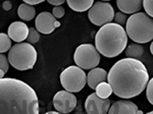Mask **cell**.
I'll return each mask as SVG.
<instances>
[{
  "label": "cell",
  "mask_w": 153,
  "mask_h": 114,
  "mask_svg": "<svg viewBox=\"0 0 153 114\" xmlns=\"http://www.w3.org/2000/svg\"><path fill=\"white\" fill-rule=\"evenodd\" d=\"M112 93L122 99L140 95L149 81L147 67L139 59L124 58L114 63L107 73Z\"/></svg>",
  "instance_id": "obj_1"
},
{
  "label": "cell",
  "mask_w": 153,
  "mask_h": 114,
  "mask_svg": "<svg viewBox=\"0 0 153 114\" xmlns=\"http://www.w3.org/2000/svg\"><path fill=\"white\" fill-rule=\"evenodd\" d=\"M0 114H39V100L35 90L18 78H1Z\"/></svg>",
  "instance_id": "obj_2"
},
{
  "label": "cell",
  "mask_w": 153,
  "mask_h": 114,
  "mask_svg": "<svg viewBox=\"0 0 153 114\" xmlns=\"http://www.w3.org/2000/svg\"><path fill=\"white\" fill-rule=\"evenodd\" d=\"M128 36L123 26L110 23L98 30L95 36V48L103 56L117 57L126 49Z\"/></svg>",
  "instance_id": "obj_3"
},
{
  "label": "cell",
  "mask_w": 153,
  "mask_h": 114,
  "mask_svg": "<svg viewBox=\"0 0 153 114\" xmlns=\"http://www.w3.org/2000/svg\"><path fill=\"white\" fill-rule=\"evenodd\" d=\"M126 34L137 44H145L153 39V19L144 12H137L128 17Z\"/></svg>",
  "instance_id": "obj_4"
},
{
  "label": "cell",
  "mask_w": 153,
  "mask_h": 114,
  "mask_svg": "<svg viewBox=\"0 0 153 114\" xmlns=\"http://www.w3.org/2000/svg\"><path fill=\"white\" fill-rule=\"evenodd\" d=\"M8 62L18 70L32 69L37 61V51L29 43H18L8 52Z\"/></svg>",
  "instance_id": "obj_5"
},
{
  "label": "cell",
  "mask_w": 153,
  "mask_h": 114,
  "mask_svg": "<svg viewBox=\"0 0 153 114\" xmlns=\"http://www.w3.org/2000/svg\"><path fill=\"white\" fill-rule=\"evenodd\" d=\"M60 83L65 91L78 93L87 84V74L78 66H68L60 73Z\"/></svg>",
  "instance_id": "obj_6"
},
{
  "label": "cell",
  "mask_w": 153,
  "mask_h": 114,
  "mask_svg": "<svg viewBox=\"0 0 153 114\" xmlns=\"http://www.w3.org/2000/svg\"><path fill=\"white\" fill-rule=\"evenodd\" d=\"M100 53L92 44H82L76 49L74 60L76 66L84 69L95 68L100 63Z\"/></svg>",
  "instance_id": "obj_7"
},
{
  "label": "cell",
  "mask_w": 153,
  "mask_h": 114,
  "mask_svg": "<svg viewBox=\"0 0 153 114\" xmlns=\"http://www.w3.org/2000/svg\"><path fill=\"white\" fill-rule=\"evenodd\" d=\"M88 17L93 24L102 27L104 24H110L113 21L114 9L109 2H94L92 7L88 10Z\"/></svg>",
  "instance_id": "obj_8"
},
{
  "label": "cell",
  "mask_w": 153,
  "mask_h": 114,
  "mask_svg": "<svg viewBox=\"0 0 153 114\" xmlns=\"http://www.w3.org/2000/svg\"><path fill=\"white\" fill-rule=\"evenodd\" d=\"M53 106L59 113H70L76 106V97L65 90L59 91L53 97Z\"/></svg>",
  "instance_id": "obj_9"
},
{
  "label": "cell",
  "mask_w": 153,
  "mask_h": 114,
  "mask_svg": "<svg viewBox=\"0 0 153 114\" xmlns=\"http://www.w3.org/2000/svg\"><path fill=\"white\" fill-rule=\"evenodd\" d=\"M35 26L39 33L49 35L53 33L56 28L60 27V23L57 21V19L52 16V13L48 11H43L36 17Z\"/></svg>",
  "instance_id": "obj_10"
},
{
  "label": "cell",
  "mask_w": 153,
  "mask_h": 114,
  "mask_svg": "<svg viewBox=\"0 0 153 114\" xmlns=\"http://www.w3.org/2000/svg\"><path fill=\"white\" fill-rule=\"evenodd\" d=\"M110 107L109 99H101L95 93L88 96L85 108L88 114H107Z\"/></svg>",
  "instance_id": "obj_11"
},
{
  "label": "cell",
  "mask_w": 153,
  "mask_h": 114,
  "mask_svg": "<svg viewBox=\"0 0 153 114\" xmlns=\"http://www.w3.org/2000/svg\"><path fill=\"white\" fill-rule=\"evenodd\" d=\"M28 34L29 28L23 21H13L8 27V31H7V35L11 39V41L19 42V43H22L26 40Z\"/></svg>",
  "instance_id": "obj_12"
},
{
  "label": "cell",
  "mask_w": 153,
  "mask_h": 114,
  "mask_svg": "<svg viewBox=\"0 0 153 114\" xmlns=\"http://www.w3.org/2000/svg\"><path fill=\"white\" fill-rule=\"evenodd\" d=\"M138 106L129 100H120L109 107L107 114H137Z\"/></svg>",
  "instance_id": "obj_13"
},
{
  "label": "cell",
  "mask_w": 153,
  "mask_h": 114,
  "mask_svg": "<svg viewBox=\"0 0 153 114\" xmlns=\"http://www.w3.org/2000/svg\"><path fill=\"white\" fill-rule=\"evenodd\" d=\"M106 78H107V73L105 69L95 67L91 69L87 74V84L92 90H95L98 84L106 81Z\"/></svg>",
  "instance_id": "obj_14"
},
{
  "label": "cell",
  "mask_w": 153,
  "mask_h": 114,
  "mask_svg": "<svg viewBox=\"0 0 153 114\" xmlns=\"http://www.w3.org/2000/svg\"><path fill=\"white\" fill-rule=\"evenodd\" d=\"M117 5L122 13L135 14L142 8L141 0H117Z\"/></svg>",
  "instance_id": "obj_15"
},
{
  "label": "cell",
  "mask_w": 153,
  "mask_h": 114,
  "mask_svg": "<svg viewBox=\"0 0 153 114\" xmlns=\"http://www.w3.org/2000/svg\"><path fill=\"white\" fill-rule=\"evenodd\" d=\"M66 2L73 10L78 12L87 11L94 4L93 0H68Z\"/></svg>",
  "instance_id": "obj_16"
},
{
  "label": "cell",
  "mask_w": 153,
  "mask_h": 114,
  "mask_svg": "<svg viewBox=\"0 0 153 114\" xmlns=\"http://www.w3.org/2000/svg\"><path fill=\"white\" fill-rule=\"evenodd\" d=\"M18 14H19V19H22L23 21H30L35 17L36 9L34 8V6H31V5L26 4V3H23L19 6Z\"/></svg>",
  "instance_id": "obj_17"
},
{
  "label": "cell",
  "mask_w": 153,
  "mask_h": 114,
  "mask_svg": "<svg viewBox=\"0 0 153 114\" xmlns=\"http://www.w3.org/2000/svg\"><path fill=\"white\" fill-rule=\"evenodd\" d=\"M125 54L128 58H133V59L141 58L143 54H144V48L140 44L132 43L129 46L126 47Z\"/></svg>",
  "instance_id": "obj_18"
},
{
  "label": "cell",
  "mask_w": 153,
  "mask_h": 114,
  "mask_svg": "<svg viewBox=\"0 0 153 114\" xmlns=\"http://www.w3.org/2000/svg\"><path fill=\"white\" fill-rule=\"evenodd\" d=\"M95 94L101 99H108V97L112 94V89L108 83L102 81L98 84L95 88Z\"/></svg>",
  "instance_id": "obj_19"
},
{
  "label": "cell",
  "mask_w": 153,
  "mask_h": 114,
  "mask_svg": "<svg viewBox=\"0 0 153 114\" xmlns=\"http://www.w3.org/2000/svg\"><path fill=\"white\" fill-rule=\"evenodd\" d=\"M11 47V39L8 37V35L0 33V53L3 54L9 51Z\"/></svg>",
  "instance_id": "obj_20"
},
{
  "label": "cell",
  "mask_w": 153,
  "mask_h": 114,
  "mask_svg": "<svg viewBox=\"0 0 153 114\" xmlns=\"http://www.w3.org/2000/svg\"><path fill=\"white\" fill-rule=\"evenodd\" d=\"M40 39V33L35 29V28H29V34L28 37H27V40H28V43L33 45V44H36L37 42Z\"/></svg>",
  "instance_id": "obj_21"
},
{
  "label": "cell",
  "mask_w": 153,
  "mask_h": 114,
  "mask_svg": "<svg viewBox=\"0 0 153 114\" xmlns=\"http://www.w3.org/2000/svg\"><path fill=\"white\" fill-rule=\"evenodd\" d=\"M142 6L144 7L146 14L149 17L153 16V1L152 0H144L142 1Z\"/></svg>",
  "instance_id": "obj_22"
},
{
  "label": "cell",
  "mask_w": 153,
  "mask_h": 114,
  "mask_svg": "<svg viewBox=\"0 0 153 114\" xmlns=\"http://www.w3.org/2000/svg\"><path fill=\"white\" fill-rule=\"evenodd\" d=\"M146 97L150 104H153V80L150 78L146 86Z\"/></svg>",
  "instance_id": "obj_23"
},
{
  "label": "cell",
  "mask_w": 153,
  "mask_h": 114,
  "mask_svg": "<svg viewBox=\"0 0 153 114\" xmlns=\"http://www.w3.org/2000/svg\"><path fill=\"white\" fill-rule=\"evenodd\" d=\"M113 19H114V24H120V26H123L124 24L127 23V19H128V16H126L125 13H122V12H117V13H114V17H113Z\"/></svg>",
  "instance_id": "obj_24"
},
{
  "label": "cell",
  "mask_w": 153,
  "mask_h": 114,
  "mask_svg": "<svg viewBox=\"0 0 153 114\" xmlns=\"http://www.w3.org/2000/svg\"><path fill=\"white\" fill-rule=\"evenodd\" d=\"M0 69H2L5 73L8 71V59L1 53H0Z\"/></svg>",
  "instance_id": "obj_25"
},
{
  "label": "cell",
  "mask_w": 153,
  "mask_h": 114,
  "mask_svg": "<svg viewBox=\"0 0 153 114\" xmlns=\"http://www.w3.org/2000/svg\"><path fill=\"white\" fill-rule=\"evenodd\" d=\"M65 8L61 6H56L52 9V16L55 17V19L56 17H57V19H60V17H62L65 16Z\"/></svg>",
  "instance_id": "obj_26"
},
{
  "label": "cell",
  "mask_w": 153,
  "mask_h": 114,
  "mask_svg": "<svg viewBox=\"0 0 153 114\" xmlns=\"http://www.w3.org/2000/svg\"><path fill=\"white\" fill-rule=\"evenodd\" d=\"M65 0H48V3L49 4H52L54 6H60L61 4L65 3Z\"/></svg>",
  "instance_id": "obj_27"
},
{
  "label": "cell",
  "mask_w": 153,
  "mask_h": 114,
  "mask_svg": "<svg viewBox=\"0 0 153 114\" xmlns=\"http://www.w3.org/2000/svg\"><path fill=\"white\" fill-rule=\"evenodd\" d=\"M42 2H43V0H25V3L31 6H34L36 4H40Z\"/></svg>",
  "instance_id": "obj_28"
},
{
  "label": "cell",
  "mask_w": 153,
  "mask_h": 114,
  "mask_svg": "<svg viewBox=\"0 0 153 114\" xmlns=\"http://www.w3.org/2000/svg\"><path fill=\"white\" fill-rule=\"evenodd\" d=\"M2 7H3L4 10L8 11V10H10V9H11L12 4H11L10 1H4L3 3H2Z\"/></svg>",
  "instance_id": "obj_29"
},
{
  "label": "cell",
  "mask_w": 153,
  "mask_h": 114,
  "mask_svg": "<svg viewBox=\"0 0 153 114\" xmlns=\"http://www.w3.org/2000/svg\"><path fill=\"white\" fill-rule=\"evenodd\" d=\"M4 76H5V73H4L2 69H0V80H1V78H3Z\"/></svg>",
  "instance_id": "obj_30"
},
{
  "label": "cell",
  "mask_w": 153,
  "mask_h": 114,
  "mask_svg": "<svg viewBox=\"0 0 153 114\" xmlns=\"http://www.w3.org/2000/svg\"><path fill=\"white\" fill-rule=\"evenodd\" d=\"M45 114H61V113L57 112V111H49V112H46Z\"/></svg>",
  "instance_id": "obj_31"
},
{
  "label": "cell",
  "mask_w": 153,
  "mask_h": 114,
  "mask_svg": "<svg viewBox=\"0 0 153 114\" xmlns=\"http://www.w3.org/2000/svg\"><path fill=\"white\" fill-rule=\"evenodd\" d=\"M150 52H151V53L153 54V47H152V44L150 45Z\"/></svg>",
  "instance_id": "obj_32"
},
{
  "label": "cell",
  "mask_w": 153,
  "mask_h": 114,
  "mask_svg": "<svg viewBox=\"0 0 153 114\" xmlns=\"http://www.w3.org/2000/svg\"><path fill=\"white\" fill-rule=\"evenodd\" d=\"M146 114H153V112H152V111H150V112H148V113H146Z\"/></svg>",
  "instance_id": "obj_33"
}]
</instances>
